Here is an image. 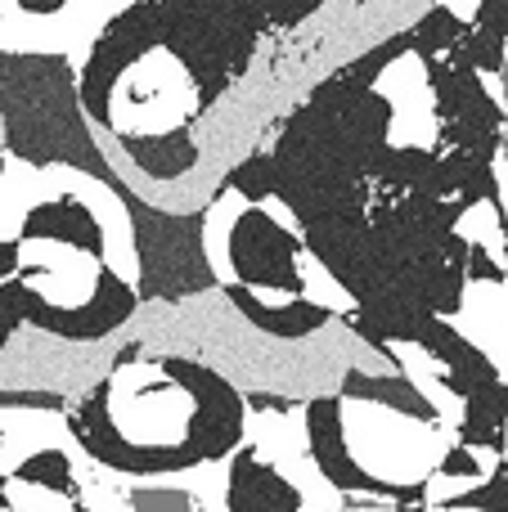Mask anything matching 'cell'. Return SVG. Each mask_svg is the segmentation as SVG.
Masks as SVG:
<instances>
[{
	"label": "cell",
	"mask_w": 508,
	"mask_h": 512,
	"mask_svg": "<svg viewBox=\"0 0 508 512\" xmlns=\"http://www.w3.org/2000/svg\"><path fill=\"white\" fill-rule=\"evenodd\" d=\"M99 463L126 472H176L243 445L248 396L198 360H117L113 373L72 409Z\"/></svg>",
	"instance_id": "cell-1"
},
{
	"label": "cell",
	"mask_w": 508,
	"mask_h": 512,
	"mask_svg": "<svg viewBox=\"0 0 508 512\" xmlns=\"http://www.w3.org/2000/svg\"><path fill=\"white\" fill-rule=\"evenodd\" d=\"M338 405H342V427H347V445L356 454V463L378 486L396 490L401 499H428L423 481L464 441L441 418L410 414V409L387 405V400L338 391Z\"/></svg>",
	"instance_id": "cell-2"
},
{
	"label": "cell",
	"mask_w": 508,
	"mask_h": 512,
	"mask_svg": "<svg viewBox=\"0 0 508 512\" xmlns=\"http://www.w3.org/2000/svg\"><path fill=\"white\" fill-rule=\"evenodd\" d=\"M207 108L203 86H198L194 68L171 50L167 41L144 50L122 68L108 95V131L122 140H158V135L189 131L198 113Z\"/></svg>",
	"instance_id": "cell-3"
},
{
	"label": "cell",
	"mask_w": 508,
	"mask_h": 512,
	"mask_svg": "<svg viewBox=\"0 0 508 512\" xmlns=\"http://www.w3.org/2000/svg\"><path fill=\"white\" fill-rule=\"evenodd\" d=\"M243 441L257 450V459H266L270 468H279L297 486L306 512H347L351 495L320 468L311 450V418H306V400L288 409H257L248 405V423H243Z\"/></svg>",
	"instance_id": "cell-4"
},
{
	"label": "cell",
	"mask_w": 508,
	"mask_h": 512,
	"mask_svg": "<svg viewBox=\"0 0 508 512\" xmlns=\"http://www.w3.org/2000/svg\"><path fill=\"white\" fill-rule=\"evenodd\" d=\"M14 270L18 274H9V279H23V288L32 292V297H41L45 306L81 310L104 288L108 261H104V252L77 248V243L23 234V239L14 243Z\"/></svg>",
	"instance_id": "cell-5"
},
{
	"label": "cell",
	"mask_w": 508,
	"mask_h": 512,
	"mask_svg": "<svg viewBox=\"0 0 508 512\" xmlns=\"http://www.w3.org/2000/svg\"><path fill=\"white\" fill-rule=\"evenodd\" d=\"M302 248H306L302 234H293L261 203H252L239 216V230H234V270H239V283H248L266 306H288V301L302 297V270H297Z\"/></svg>",
	"instance_id": "cell-6"
},
{
	"label": "cell",
	"mask_w": 508,
	"mask_h": 512,
	"mask_svg": "<svg viewBox=\"0 0 508 512\" xmlns=\"http://www.w3.org/2000/svg\"><path fill=\"white\" fill-rule=\"evenodd\" d=\"M374 90L392 104V126L387 144L392 149H437L441 153V113H437V86H432L428 54L405 50L383 68Z\"/></svg>",
	"instance_id": "cell-7"
},
{
	"label": "cell",
	"mask_w": 508,
	"mask_h": 512,
	"mask_svg": "<svg viewBox=\"0 0 508 512\" xmlns=\"http://www.w3.org/2000/svg\"><path fill=\"white\" fill-rule=\"evenodd\" d=\"M45 450H68L72 459H90V445L81 441L68 409L5 400V414H0V477L23 472V463H32Z\"/></svg>",
	"instance_id": "cell-8"
},
{
	"label": "cell",
	"mask_w": 508,
	"mask_h": 512,
	"mask_svg": "<svg viewBox=\"0 0 508 512\" xmlns=\"http://www.w3.org/2000/svg\"><path fill=\"white\" fill-rule=\"evenodd\" d=\"M306 418H311L315 459H320V468L329 472L347 495H396V490L378 486V481L356 463V454H351V445H347V427H342L338 396H311L306 400Z\"/></svg>",
	"instance_id": "cell-9"
},
{
	"label": "cell",
	"mask_w": 508,
	"mask_h": 512,
	"mask_svg": "<svg viewBox=\"0 0 508 512\" xmlns=\"http://www.w3.org/2000/svg\"><path fill=\"white\" fill-rule=\"evenodd\" d=\"M230 508L234 512H302V495L279 468L257 459L248 441L230 454Z\"/></svg>",
	"instance_id": "cell-10"
},
{
	"label": "cell",
	"mask_w": 508,
	"mask_h": 512,
	"mask_svg": "<svg viewBox=\"0 0 508 512\" xmlns=\"http://www.w3.org/2000/svg\"><path fill=\"white\" fill-rule=\"evenodd\" d=\"M230 454L221 459H203L189 463L176 472H131L135 490H176L189 499V512H234L230 508Z\"/></svg>",
	"instance_id": "cell-11"
},
{
	"label": "cell",
	"mask_w": 508,
	"mask_h": 512,
	"mask_svg": "<svg viewBox=\"0 0 508 512\" xmlns=\"http://www.w3.org/2000/svg\"><path fill=\"white\" fill-rule=\"evenodd\" d=\"M225 297H230V306L239 310V315L248 319L252 328L279 337V342L311 337V333H320V328L333 319V310L315 306L311 297H297V301H288V306H266V301H261L257 292L248 288V283H234V288H225Z\"/></svg>",
	"instance_id": "cell-12"
},
{
	"label": "cell",
	"mask_w": 508,
	"mask_h": 512,
	"mask_svg": "<svg viewBox=\"0 0 508 512\" xmlns=\"http://www.w3.org/2000/svg\"><path fill=\"white\" fill-rule=\"evenodd\" d=\"M248 207H252V198L234 185H221V194L203 207V252L212 261V274L221 288L239 283V270H234V230H239V216Z\"/></svg>",
	"instance_id": "cell-13"
},
{
	"label": "cell",
	"mask_w": 508,
	"mask_h": 512,
	"mask_svg": "<svg viewBox=\"0 0 508 512\" xmlns=\"http://www.w3.org/2000/svg\"><path fill=\"white\" fill-rule=\"evenodd\" d=\"M297 270H302V297H311L315 306L333 310V315H356L360 297L351 292V283L342 279V274L333 270V265L324 261L315 248H302V256H297Z\"/></svg>",
	"instance_id": "cell-14"
},
{
	"label": "cell",
	"mask_w": 508,
	"mask_h": 512,
	"mask_svg": "<svg viewBox=\"0 0 508 512\" xmlns=\"http://www.w3.org/2000/svg\"><path fill=\"white\" fill-rule=\"evenodd\" d=\"M464 32H468V18H459L455 9H446V5L432 0V5L414 18V50L428 54V59H437V54L455 50V45L464 41Z\"/></svg>",
	"instance_id": "cell-15"
},
{
	"label": "cell",
	"mask_w": 508,
	"mask_h": 512,
	"mask_svg": "<svg viewBox=\"0 0 508 512\" xmlns=\"http://www.w3.org/2000/svg\"><path fill=\"white\" fill-rule=\"evenodd\" d=\"M0 504L18 508V512H81L77 495L54 490V486H41V481L23 477V472L5 477V486H0Z\"/></svg>",
	"instance_id": "cell-16"
},
{
	"label": "cell",
	"mask_w": 508,
	"mask_h": 512,
	"mask_svg": "<svg viewBox=\"0 0 508 512\" xmlns=\"http://www.w3.org/2000/svg\"><path fill=\"white\" fill-rule=\"evenodd\" d=\"M225 185L243 189L252 203H261V198L284 189V171H279V158H270V153H248L239 167L225 171Z\"/></svg>",
	"instance_id": "cell-17"
},
{
	"label": "cell",
	"mask_w": 508,
	"mask_h": 512,
	"mask_svg": "<svg viewBox=\"0 0 508 512\" xmlns=\"http://www.w3.org/2000/svg\"><path fill=\"white\" fill-rule=\"evenodd\" d=\"M23 477L41 481V486H54V490H68V495H77V463H72L68 450H45V454H36L32 463H23Z\"/></svg>",
	"instance_id": "cell-18"
},
{
	"label": "cell",
	"mask_w": 508,
	"mask_h": 512,
	"mask_svg": "<svg viewBox=\"0 0 508 512\" xmlns=\"http://www.w3.org/2000/svg\"><path fill=\"white\" fill-rule=\"evenodd\" d=\"M482 481H486L482 472H450V468H437L428 481H423V495H428V504H459V499L473 495Z\"/></svg>",
	"instance_id": "cell-19"
},
{
	"label": "cell",
	"mask_w": 508,
	"mask_h": 512,
	"mask_svg": "<svg viewBox=\"0 0 508 512\" xmlns=\"http://www.w3.org/2000/svg\"><path fill=\"white\" fill-rule=\"evenodd\" d=\"M401 495H351V508L347 512H396Z\"/></svg>",
	"instance_id": "cell-20"
},
{
	"label": "cell",
	"mask_w": 508,
	"mask_h": 512,
	"mask_svg": "<svg viewBox=\"0 0 508 512\" xmlns=\"http://www.w3.org/2000/svg\"><path fill=\"white\" fill-rule=\"evenodd\" d=\"M495 171H500V212H504V221H508V149L495 158Z\"/></svg>",
	"instance_id": "cell-21"
},
{
	"label": "cell",
	"mask_w": 508,
	"mask_h": 512,
	"mask_svg": "<svg viewBox=\"0 0 508 512\" xmlns=\"http://www.w3.org/2000/svg\"><path fill=\"white\" fill-rule=\"evenodd\" d=\"M437 5L455 9L459 18H468V23H473V18H477V5H482V0H437Z\"/></svg>",
	"instance_id": "cell-22"
},
{
	"label": "cell",
	"mask_w": 508,
	"mask_h": 512,
	"mask_svg": "<svg viewBox=\"0 0 508 512\" xmlns=\"http://www.w3.org/2000/svg\"><path fill=\"white\" fill-rule=\"evenodd\" d=\"M396 512H432V504H428V499H401Z\"/></svg>",
	"instance_id": "cell-23"
},
{
	"label": "cell",
	"mask_w": 508,
	"mask_h": 512,
	"mask_svg": "<svg viewBox=\"0 0 508 512\" xmlns=\"http://www.w3.org/2000/svg\"><path fill=\"white\" fill-rule=\"evenodd\" d=\"M432 512H486V508H473V504H432Z\"/></svg>",
	"instance_id": "cell-24"
},
{
	"label": "cell",
	"mask_w": 508,
	"mask_h": 512,
	"mask_svg": "<svg viewBox=\"0 0 508 512\" xmlns=\"http://www.w3.org/2000/svg\"><path fill=\"white\" fill-rule=\"evenodd\" d=\"M0 512H14V508H9V504H0Z\"/></svg>",
	"instance_id": "cell-25"
},
{
	"label": "cell",
	"mask_w": 508,
	"mask_h": 512,
	"mask_svg": "<svg viewBox=\"0 0 508 512\" xmlns=\"http://www.w3.org/2000/svg\"><path fill=\"white\" fill-rule=\"evenodd\" d=\"M302 512H306V508H302Z\"/></svg>",
	"instance_id": "cell-26"
},
{
	"label": "cell",
	"mask_w": 508,
	"mask_h": 512,
	"mask_svg": "<svg viewBox=\"0 0 508 512\" xmlns=\"http://www.w3.org/2000/svg\"><path fill=\"white\" fill-rule=\"evenodd\" d=\"M504 265H508V261H504Z\"/></svg>",
	"instance_id": "cell-27"
}]
</instances>
